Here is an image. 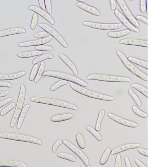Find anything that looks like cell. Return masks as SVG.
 <instances>
[{
	"mask_svg": "<svg viewBox=\"0 0 148 167\" xmlns=\"http://www.w3.org/2000/svg\"><path fill=\"white\" fill-rule=\"evenodd\" d=\"M30 100L34 102L52 105L74 110H78L77 107L74 104L58 99L45 96H34L31 97Z\"/></svg>",
	"mask_w": 148,
	"mask_h": 167,
	"instance_id": "cell-1",
	"label": "cell"
},
{
	"mask_svg": "<svg viewBox=\"0 0 148 167\" xmlns=\"http://www.w3.org/2000/svg\"><path fill=\"white\" fill-rule=\"evenodd\" d=\"M44 76L50 77L61 79L75 83L82 86L86 87L88 84L81 78L69 73L55 70H48L44 72Z\"/></svg>",
	"mask_w": 148,
	"mask_h": 167,
	"instance_id": "cell-2",
	"label": "cell"
},
{
	"mask_svg": "<svg viewBox=\"0 0 148 167\" xmlns=\"http://www.w3.org/2000/svg\"><path fill=\"white\" fill-rule=\"evenodd\" d=\"M71 87L75 91L88 97L106 101L113 100L114 97L88 89L85 87L70 82Z\"/></svg>",
	"mask_w": 148,
	"mask_h": 167,
	"instance_id": "cell-3",
	"label": "cell"
},
{
	"mask_svg": "<svg viewBox=\"0 0 148 167\" xmlns=\"http://www.w3.org/2000/svg\"><path fill=\"white\" fill-rule=\"evenodd\" d=\"M116 54L124 66L131 72L143 80L146 81H148L147 75L130 61L123 52L120 51H117Z\"/></svg>",
	"mask_w": 148,
	"mask_h": 167,
	"instance_id": "cell-4",
	"label": "cell"
},
{
	"mask_svg": "<svg viewBox=\"0 0 148 167\" xmlns=\"http://www.w3.org/2000/svg\"><path fill=\"white\" fill-rule=\"evenodd\" d=\"M0 138L30 142L39 145L42 144L40 140L32 136L12 132H1Z\"/></svg>",
	"mask_w": 148,
	"mask_h": 167,
	"instance_id": "cell-5",
	"label": "cell"
},
{
	"mask_svg": "<svg viewBox=\"0 0 148 167\" xmlns=\"http://www.w3.org/2000/svg\"><path fill=\"white\" fill-rule=\"evenodd\" d=\"M86 79L112 82H130L132 81L131 79L127 77L99 73L91 74L87 76Z\"/></svg>",
	"mask_w": 148,
	"mask_h": 167,
	"instance_id": "cell-6",
	"label": "cell"
},
{
	"mask_svg": "<svg viewBox=\"0 0 148 167\" xmlns=\"http://www.w3.org/2000/svg\"><path fill=\"white\" fill-rule=\"evenodd\" d=\"M26 95V89L25 86L21 84L19 95L15 109L11 120L10 127L12 128L15 126L23 108Z\"/></svg>",
	"mask_w": 148,
	"mask_h": 167,
	"instance_id": "cell-7",
	"label": "cell"
},
{
	"mask_svg": "<svg viewBox=\"0 0 148 167\" xmlns=\"http://www.w3.org/2000/svg\"><path fill=\"white\" fill-rule=\"evenodd\" d=\"M82 24L84 26L91 28L105 30L117 29L121 28L123 26L121 23H109L90 21H84Z\"/></svg>",
	"mask_w": 148,
	"mask_h": 167,
	"instance_id": "cell-8",
	"label": "cell"
},
{
	"mask_svg": "<svg viewBox=\"0 0 148 167\" xmlns=\"http://www.w3.org/2000/svg\"><path fill=\"white\" fill-rule=\"evenodd\" d=\"M38 26L53 37L63 47L65 48L67 47L68 44L66 41L61 35L52 27L45 23H40Z\"/></svg>",
	"mask_w": 148,
	"mask_h": 167,
	"instance_id": "cell-9",
	"label": "cell"
},
{
	"mask_svg": "<svg viewBox=\"0 0 148 167\" xmlns=\"http://www.w3.org/2000/svg\"><path fill=\"white\" fill-rule=\"evenodd\" d=\"M63 143L70 150L75 154L87 166L89 164V159L85 153L76 146L69 141L64 139Z\"/></svg>",
	"mask_w": 148,
	"mask_h": 167,
	"instance_id": "cell-10",
	"label": "cell"
},
{
	"mask_svg": "<svg viewBox=\"0 0 148 167\" xmlns=\"http://www.w3.org/2000/svg\"><path fill=\"white\" fill-rule=\"evenodd\" d=\"M116 1L125 15V17L135 26L138 27L140 24L133 15L125 1L123 0H117Z\"/></svg>",
	"mask_w": 148,
	"mask_h": 167,
	"instance_id": "cell-11",
	"label": "cell"
},
{
	"mask_svg": "<svg viewBox=\"0 0 148 167\" xmlns=\"http://www.w3.org/2000/svg\"><path fill=\"white\" fill-rule=\"evenodd\" d=\"M108 116L111 119L121 125L131 128H135L138 124L132 121L128 120L111 112L107 114Z\"/></svg>",
	"mask_w": 148,
	"mask_h": 167,
	"instance_id": "cell-12",
	"label": "cell"
},
{
	"mask_svg": "<svg viewBox=\"0 0 148 167\" xmlns=\"http://www.w3.org/2000/svg\"><path fill=\"white\" fill-rule=\"evenodd\" d=\"M52 38V36L49 35L43 38L22 42L19 43L18 45L20 47H23L43 45L50 41Z\"/></svg>",
	"mask_w": 148,
	"mask_h": 167,
	"instance_id": "cell-13",
	"label": "cell"
},
{
	"mask_svg": "<svg viewBox=\"0 0 148 167\" xmlns=\"http://www.w3.org/2000/svg\"><path fill=\"white\" fill-rule=\"evenodd\" d=\"M114 13L116 16L127 29L135 32H138L140 30L133 25L119 10L115 9Z\"/></svg>",
	"mask_w": 148,
	"mask_h": 167,
	"instance_id": "cell-14",
	"label": "cell"
},
{
	"mask_svg": "<svg viewBox=\"0 0 148 167\" xmlns=\"http://www.w3.org/2000/svg\"><path fill=\"white\" fill-rule=\"evenodd\" d=\"M28 9L41 16L51 24L53 25L55 24V20L47 12L42 9L39 7L35 5H32L29 6Z\"/></svg>",
	"mask_w": 148,
	"mask_h": 167,
	"instance_id": "cell-15",
	"label": "cell"
},
{
	"mask_svg": "<svg viewBox=\"0 0 148 167\" xmlns=\"http://www.w3.org/2000/svg\"><path fill=\"white\" fill-rule=\"evenodd\" d=\"M120 44L135 45L140 46L147 47L148 41L147 40L134 38H126L120 40Z\"/></svg>",
	"mask_w": 148,
	"mask_h": 167,
	"instance_id": "cell-16",
	"label": "cell"
},
{
	"mask_svg": "<svg viewBox=\"0 0 148 167\" xmlns=\"http://www.w3.org/2000/svg\"><path fill=\"white\" fill-rule=\"evenodd\" d=\"M26 30L23 27L20 26L14 27L0 30V37L24 33Z\"/></svg>",
	"mask_w": 148,
	"mask_h": 167,
	"instance_id": "cell-17",
	"label": "cell"
},
{
	"mask_svg": "<svg viewBox=\"0 0 148 167\" xmlns=\"http://www.w3.org/2000/svg\"><path fill=\"white\" fill-rule=\"evenodd\" d=\"M140 146L138 143H129L122 145L112 149L111 155H113L128 150L137 148Z\"/></svg>",
	"mask_w": 148,
	"mask_h": 167,
	"instance_id": "cell-18",
	"label": "cell"
},
{
	"mask_svg": "<svg viewBox=\"0 0 148 167\" xmlns=\"http://www.w3.org/2000/svg\"><path fill=\"white\" fill-rule=\"evenodd\" d=\"M0 166L27 167L26 164L23 162L11 159H0Z\"/></svg>",
	"mask_w": 148,
	"mask_h": 167,
	"instance_id": "cell-19",
	"label": "cell"
},
{
	"mask_svg": "<svg viewBox=\"0 0 148 167\" xmlns=\"http://www.w3.org/2000/svg\"><path fill=\"white\" fill-rule=\"evenodd\" d=\"M77 6L82 10L94 15L99 16L100 15L99 10L95 7L84 3L78 2Z\"/></svg>",
	"mask_w": 148,
	"mask_h": 167,
	"instance_id": "cell-20",
	"label": "cell"
},
{
	"mask_svg": "<svg viewBox=\"0 0 148 167\" xmlns=\"http://www.w3.org/2000/svg\"><path fill=\"white\" fill-rule=\"evenodd\" d=\"M26 73L25 71H21L13 73H0V80L15 79L23 77Z\"/></svg>",
	"mask_w": 148,
	"mask_h": 167,
	"instance_id": "cell-21",
	"label": "cell"
},
{
	"mask_svg": "<svg viewBox=\"0 0 148 167\" xmlns=\"http://www.w3.org/2000/svg\"><path fill=\"white\" fill-rule=\"evenodd\" d=\"M58 56L70 68L75 75L78 74L77 69L75 65L66 55L63 53H61L59 54Z\"/></svg>",
	"mask_w": 148,
	"mask_h": 167,
	"instance_id": "cell-22",
	"label": "cell"
},
{
	"mask_svg": "<svg viewBox=\"0 0 148 167\" xmlns=\"http://www.w3.org/2000/svg\"><path fill=\"white\" fill-rule=\"evenodd\" d=\"M73 117L74 115L73 114L70 112H65L53 116L51 118V120L54 122H60L70 119Z\"/></svg>",
	"mask_w": 148,
	"mask_h": 167,
	"instance_id": "cell-23",
	"label": "cell"
},
{
	"mask_svg": "<svg viewBox=\"0 0 148 167\" xmlns=\"http://www.w3.org/2000/svg\"><path fill=\"white\" fill-rule=\"evenodd\" d=\"M43 53L42 51L37 50H31L19 52L17 54L18 57L27 58L41 55Z\"/></svg>",
	"mask_w": 148,
	"mask_h": 167,
	"instance_id": "cell-24",
	"label": "cell"
},
{
	"mask_svg": "<svg viewBox=\"0 0 148 167\" xmlns=\"http://www.w3.org/2000/svg\"><path fill=\"white\" fill-rule=\"evenodd\" d=\"M30 107L29 104H27L23 108L17 121L16 126L17 129L19 130L21 128L25 116Z\"/></svg>",
	"mask_w": 148,
	"mask_h": 167,
	"instance_id": "cell-25",
	"label": "cell"
},
{
	"mask_svg": "<svg viewBox=\"0 0 148 167\" xmlns=\"http://www.w3.org/2000/svg\"><path fill=\"white\" fill-rule=\"evenodd\" d=\"M130 31L127 29H124L117 31H111L108 32L107 35L112 38H118L125 36L130 33Z\"/></svg>",
	"mask_w": 148,
	"mask_h": 167,
	"instance_id": "cell-26",
	"label": "cell"
},
{
	"mask_svg": "<svg viewBox=\"0 0 148 167\" xmlns=\"http://www.w3.org/2000/svg\"><path fill=\"white\" fill-rule=\"evenodd\" d=\"M127 59L133 63L147 70L148 62L147 61L133 57H129L127 58Z\"/></svg>",
	"mask_w": 148,
	"mask_h": 167,
	"instance_id": "cell-27",
	"label": "cell"
},
{
	"mask_svg": "<svg viewBox=\"0 0 148 167\" xmlns=\"http://www.w3.org/2000/svg\"><path fill=\"white\" fill-rule=\"evenodd\" d=\"M130 86L134 88L147 98L148 97V88L138 83H134L131 84Z\"/></svg>",
	"mask_w": 148,
	"mask_h": 167,
	"instance_id": "cell-28",
	"label": "cell"
},
{
	"mask_svg": "<svg viewBox=\"0 0 148 167\" xmlns=\"http://www.w3.org/2000/svg\"><path fill=\"white\" fill-rule=\"evenodd\" d=\"M111 149L110 147L107 148L103 153L100 160V164L103 165L108 161L111 155Z\"/></svg>",
	"mask_w": 148,
	"mask_h": 167,
	"instance_id": "cell-29",
	"label": "cell"
},
{
	"mask_svg": "<svg viewBox=\"0 0 148 167\" xmlns=\"http://www.w3.org/2000/svg\"><path fill=\"white\" fill-rule=\"evenodd\" d=\"M57 156L60 158L72 162H75L76 161V159L74 155L67 152H59L57 154Z\"/></svg>",
	"mask_w": 148,
	"mask_h": 167,
	"instance_id": "cell-30",
	"label": "cell"
},
{
	"mask_svg": "<svg viewBox=\"0 0 148 167\" xmlns=\"http://www.w3.org/2000/svg\"><path fill=\"white\" fill-rule=\"evenodd\" d=\"M105 114L104 110L102 109L99 111L96 124L95 129L99 131L101 129V125Z\"/></svg>",
	"mask_w": 148,
	"mask_h": 167,
	"instance_id": "cell-31",
	"label": "cell"
},
{
	"mask_svg": "<svg viewBox=\"0 0 148 167\" xmlns=\"http://www.w3.org/2000/svg\"><path fill=\"white\" fill-rule=\"evenodd\" d=\"M53 57V55L50 53H45L40 55L34 59L32 62V63L34 65L42 61L48 59H52Z\"/></svg>",
	"mask_w": 148,
	"mask_h": 167,
	"instance_id": "cell-32",
	"label": "cell"
},
{
	"mask_svg": "<svg viewBox=\"0 0 148 167\" xmlns=\"http://www.w3.org/2000/svg\"><path fill=\"white\" fill-rule=\"evenodd\" d=\"M76 139L79 147L82 149H84L86 147V143L83 135L81 133H77L76 136Z\"/></svg>",
	"mask_w": 148,
	"mask_h": 167,
	"instance_id": "cell-33",
	"label": "cell"
},
{
	"mask_svg": "<svg viewBox=\"0 0 148 167\" xmlns=\"http://www.w3.org/2000/svg\"><path fill=\"white\" fill-rule=\"evenodd\" d=\"M86 129L98 141H101L102 140V137L101 134L93 127L88 126L86 127Z\"/></svg>",
	"mask_w": 148,
	"mask_h": 167,
	"instance_id": "cell-34",
	"label": "cell"
},
{
	"mask_svg": "<svg viewBox=\"0 0 148 167\" xmlns=\"http://www.w3.org/2000/svg\"><path fill=\"white\" fill-rule=\"evenodd\" d=\"M45 67V62L44 61L42 62L39 67L37 74L34 79V82L35 83L38 82L40 79L44 72Z\"/></svg>",
	"mask_w": 148,
	"mask_h": 167,
	"instance_id": "cell-35",
	"label": "cell"
},
{
	"mask_svg": "<svg viewBox=\"0 0 148 167\" xmlns=\"http://www.w3.org/2000/svg\"><path fill=\"white\" fill-rule=\"evenodd\" d=\"M128 92L137 105L139 107L141 106L142 102L140 100L132 89L129 88Z\"/></svg>",
	"mask_w": 148,
	"mask_h": 167,
	"instance_id": "cell-36",
	"label": "cell"
},
{
	"mask_svg": "<svg viewBox=\"0 0 148 167\" xmlns=\"http://www.w3.org/2000/svg\"><path fill=\"white\" fill-rule=\"evenodd\" d=\"M132 109L135 114L140 117L146 118L147 117V114L146 113L135 105L132 106Z\"/></svg>",
	"mask_w": 148,
	"mask_h": 167,
	"instance_id": "cell-37",
	"label": "cell"
},
{
	"mask_svg": "<svg viewBox=\"0 0 148 167\" xmlns=\"http://www.w3.org/2000/svg\"><path fill=\"white\" fill-rule=\"evenodd\" d=\"M68 83L67 81L63 79L59 80L51 86L50 90L51 91L55 90L60 87L67 84Z\"/></svg>",
	"mask_w": 148,
	"mask_h": 167,
	"instance_id": "cell-38",
	"label": "cell"
},
{
	"mask_svg": "<svg viewBox=\"0 0 148 167\" xmlns=\"http://www.w3.org/2000/svg\"><path fill=\"white\" fill-rule=\"evenodd\" d=\"M16 104L14 102L10 103L1 111L0 115L1 116H3L12 110L15 106Z\"/></svg>",
	"mask_w": 148,
	"mask_h": 167,
	"instance_id": "cell-39",
	"label": "cell"
},
{
	"mask_svg": "<svg viewBox=\"0 0 148 167\" xmlns=\"http://www.w3.org/2000/svg\"><path fill=\"white\" fill-rule=\"evenodd\" d=\"M39 65L36 63L33 66L29 75V79L30 81H33L35 78L38 72Z\"/></svg>",
	"mask_w": 148,
	"mask_h": 167,
	"instance_id": "cell-40",
	"label": "cell"
},
{
	"mask_svg": "<svg viewBox=\"0 0 148 167\" xmlns=\"http://www.w3.org/2000/svg\"><path fill=\"white\" fill-rule=\"evenodd\" d=\"M35 49L37 50L52 51L53 50V47L50 46L42 45L36 46Z\"/></svg>",
	"mask_w": 148,
	"mask_h": 167,
	"instance_id": "cell-41",
	"label": "cell"
},
{
	"mask_svg": "<svg viewBox=\"0 0 148 167\" xmlns=\"http://www.w3.org/2000/svg\"><path fill=\"white\" fill-rule=\"evenodd\" d=\"M39 20V17L38 14L34 13L33 14L30 25V28L31 29L34 30L36 27Z\"/></svg>",
	"mask_w": 148,
	"mask_h": 167,
	"instance_id": "cell-42",
	"label": "cell"
},
{
	"mask_svg": "<svg viewBox=\"0 0 148 167\" xmlns=\"http://www.w3.org/2000/svg\"><path fill=\"white\" fill-rule=\"evenodd\" d=\"M147 0H140V12L144 13L146 12L147 10Z\"/></svg>",
	"mask_w": 148,
	"mask_h": 167,
	"instance_id": "cell-43",
	"label": "cell"
},
{
	"mask_svg": "<svg viewBox=\"0 0 148 167\" xmlns=\"http://www.w3.org/2000/svg\"><path fill=\"white\" fill-rule=\"evenodd\" d=\"M45 9L47 12L49 14L52 12V8L51 1L50 0H45Z\"/></svg>",
	"mask_w": 148,
	"mask_h": 167,
	"instance_id": "cell-44",
	"label": "cell"
},
{
	"mask_svg": "<svg viewBox=\"0 0 148 167\" xmlns=\"http://www.w3.org/2000/svg\"><path fill=\"white\" fill-rule=\"evenodd\" d=\"M63 141L61 139H58L56 141L52 147V151L53 153L56 152L58 147L62 144Z\"/></svg>",
	"mask_w": 148,
	"mask_h": 167,
	"instance_id": "cell-45",
	"label": "cell"
},
{
	"mask_svg": "<svg viewBox=\"0 0 148 167\" xmlns=\"http://www.w3.org/2000/svg\"><path fill=\"white\" fill-rule=\"evenodd\" d=\"M114 166L115 167H122V162L121 157L120 155H117L116 157Z\"/></svg>",
	"mask_w": 148,
	"mask_h": 167,
	"instance_id": "cell-46",
	"label": "cell"
},
{
	"mask_svg": "<svg viewBox=\"0 0 148 167\" xmlns=\"http://www.w3.org/2000/svg\"><path fill=\"white\" fill-rule=\"evenodd\" d=\"M47 35V32L45 31H41L34 34V37L36 38L41 39L45 37Z\"/></svg>",
	"mask_w": 148,
	"mask_h": 167,
	"instance_id": "cell-47",
	"label": "cell"
},
{
	"mask_svg": "<svg viewBox=\"0 0 148 167\" xmlns=\"http://www.w3.org/2000/svg\"><path fill=\"white\" fill-rule=\"evenodd\" d=\"M13 99L11 97H9L0 101V108L7 104L9 103Z\"/></svg>",
	"mask_w": 148,
	"mask_h": 167,
	"instance_id": "cell-48",
	"label": "cell"
},
{
	"mask_svg": "<svg viewBox=\"0 0 148 167\" xmlns=\"http://www.w3.org/2000/svg\"><path fill=\"white\" fill-rule=\"evenodd\" d=\"M135 18L137 20L140 21L146 24H148L147 18L143 16L137 15L136 16Z\"/></svg>",
	"mask_w": 148,
	"mask_h": 167,
	"instance_id": "cell-49",
	"label": "cell"
},
{
	"mask_svg": "<svg viewBox=\"0 0 148 167\" xmlns=\"http://www.w3.org/2000/svg\"><path fill=\"white\" fill-rule=\"evenodd\" d=\"M12 86V84L10 82L0 80V87L11 88Z\"/></svg>",
	"mask_w": 148,
	"mask_h": 167,
	"instance_id": "cell-50",
	"label": "cell"
},
{
	"mask_svg": "<svg viewBox=\"0 0 148 167\" xmlns=\"http://www.w3.org/2000/svg\"><path fill=\"white\" fill-rule=\"evenodd\" d=\"M137 149L138 152L141 155L144 156H148V150L142 148H138Z\"/></svg>",
	"mask_w": 148,
	"mask_h": 167,
	"instance_id": "cell-51",
	"label": "cell"
},
{
	"mask_svg": "<svg viewBox=\"0 0 148 167\" xmlns=\"http://www.w3.org/2000/svg\"><path fill=\"white\" fill-rule=\"evenodd\" d=\"M110 5L111 10H115L116 7V1L115 0H110L109 1Z\"/></svg>",
	"mask_w": 148,
	"mask_h": 167,
	"instance_id": "cell-52",
	"label": "cell"
},
{
	"mask_svg": "<svg viewBox=\"0 0 148 167\" xmlns=\"http://www.w3.org/2000/svg\"><path fill=\"white\" fill-rule=\"evenodd\" d=\"M134 161L137 165L139 167H147L142 161L137 158H135Z\"/></svg>",
	"mask_w": 148,
	"mask_h": 167,
	"instance_id": "cell-53",
	"label": "cell"
},
{
	"mask_svg": "<svg viewBox=\"0 0 148 167\" xmlns=\"http://www.w3.org/2000/svg\"><path fill=\"white\" fill-rule=\"evenodd\" d=\"M124 160L126 167H132L130 159L127 157L126 156L125 157Z\"/></svg>",
	"mask_w": 148,
	"mask_h": 167,
	"instance_id": "cell-54",
	"label": "cell"
},
{
	"mask_svg": "<svg viewBox=\"0 0 148 167\" xmlns=\"http://www.w3.org/2000/svg\"><path fill=\"white\" fill-rule=\"evenodd\" d=\"M39 5L40 8L42 9L45 10V4L44 0H38Z\"/></svg>",
	"mask_w": 148,
	"mask_h": 167,
	"instance_id": "cell-55",
	"label": "cell"
},
{
	"mask_svg": "<svg viewBox=\"0 0 148 167\" xmlns=\"http://www.w3.org/2000/svg\"><path fill=\"white\" fill-rule=\"evenodd\" d=\"M9 90H0V97L7 96L9 93Z\"/></svg>",
	"mask_w": 148,
	"mask_h": 167,
	"instance_id": "cell-56",
	"label": "cell"
},
{
	"mask_svg": "<svg viewBox=\"0 0 148 167\" xmlns=\"http://www.w3.org/2000/svg\"><path fill=\"white\" fill-rule=\"evenodd\" d=\"M76 1L79 2H80L82 3H84L86 1V0H76Z\"/></svg>",
	"mask_w": 148,
	"mask_h": 167,
	"instance_id": "cell-57",
	"label": "cell"
},
{
	"mask_svg": "<svg viewBox=\"0 0 148 167\" xmlns=\"http://www.w3.org/2000/svg\"><path fill=\"white\" fill-rule=\"evenodd\" d=\"M85 166H84V165H82L80 167H85Z\"/></svg>",
	"mask_w": 148,
	"mask_h": 167,
	"instance_id": "cell-58",
	"label": "cell"
}]
</instances>
